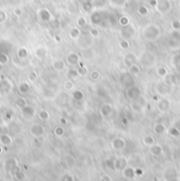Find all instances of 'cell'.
<instances>
[{
	"instance_id": "obj_5",
	"label": "cell",
	"mask_w": 180,
	"mask_h": 181,
	"mask_svg": "<svg viewBox=\"0 0 180 181\" xmlns=\"http://www.w3.org/2000/svg\"><path fill=\"white\" fill-rule=\"evenodd\" d=\"M53 67H54L55 70H57V71H61V70L64 69V62L62 60L54 61V63H53Z\"/></svg>"
},
{
	"instance_id": "obj_8",
	"label": "cell",
	"mask_w": 180,
	"mask_h": 181,
	"mask_svg": "<svg viewBox=\"0 0 180 181\" xmlns=\"http://www.w3.org/2000/svg\"><path fill=\"white\" fill-rule=\"evenodd\" d=\"M68 62L71 63V64H76L77 62H78V56H77L76 54H72V55H70L68 56Z\"/></svg>"
},
{
	"instance_id": "obj_1",
	"label": "cell",
	"mask_w": 180,
	"mask_h": 181,
	"mask_svg": "<svg viewBox=\"0 0 180 181\" xmlns=\"http://www.w3.org/2000/svg\"><path fill=\"white\" fill-rule=\"evenodd\" d=\"M172 8V3H171L170 0H160L158 1V5L156 8V10L158 11L159 13H166L171 10Z\"/></svg>"
},
{
	"instance_id": "obj_11",
	"label": "cell",
	"mask_w": 180,
	"mask_h": 181,
	"mask_svg": "<svg viewBox=\"0 0 180 181\" xmlns=\"http://www.w3.org/2000/svg\"><path fill=\"white\" fill-rule=\"evenodd\" d=\"M171 27L174 31H178L180 30V20H173L171 23Z\"/></svg>"
},
{
	"instance_id": "obj_13",
	"label": "cell",
	"mask_w": 180,
	"mask_h": 181,
	"mask_svg": "<svg viewBox=\"0 0 180 181\" xmlns=\"http://www.w3.org/2000/svg\"><path fill=\"white\" fill-rule=\"evenodd\" d=\"M79 34H80V31H79L78 29H73L72 31H71V37L75 39V38L78 37Z\"/></svg>"
},
{
	"instance_id": "obj_20",
	"label": "cell",
	"mask_w": 180,
	"mask_h": 181,
	"mask_svg": "<svg viewBox=\"0 0 180 181\" xmlns=\"http://www.w3.org/2000/svg\"><path fill=\"white\" fill-rule=\"evenodd\" d=\"M39 116H40V118L43 119V120H46V119H48V118H49V114H48V113H46V112H44V111H42V112H40Z\"/></svg>"
},
{
	"instance_id": "obj_22",
	"label": "cell",
	"mask_w": 180,
	"mask_h": 181,
	"mask_svg": "<svg viewBox=\"0 0 180 181\" xmlns=\"http://www.w3.org/2000/svg\"><path fill=\"white\" fill-rule=\"evenodd\" d=\"M74 97H76L77 99H79V100H80L81 98L83 97V94L81 93L80 91H76V92H75V93H74Z\"/></svg>"
},
{
	"instance_id": "obj_16",
	"label": "cell",
	"mask_w": 180,
	"mask_h": 181,
	"mask_svg": "<svg viewBox=\"0 0 180 181\" xmlns=\"http://www.w3.org/2000/svg\"><path fill=\"white\" fill-rule=\"evenodd\" d=\"M144 143L147 144V145H151V144L154 143V139L151 137V136H147V137L144 138Z\"/></svg>"
},
{
	"instance_id": "obj_3",
	"label": "cell",
	"mask_w": 180,
	"mask_h": 181,
	"mask_svg": "<svg viewBox=\"0 0 180 181\" xmlns=\"http://www.w3.org/2000/svg\"><path fill=\"white\" fill-rule=\"evenodd\" d=\"M118 23L121 27H128L130 24V18L128 16H121L120 18L118 19Z\"/></svg>"
},
{
	"instance_id": "obj_24",
	"label": "cell",
	"mask_w": 180,
	"mask_h": 181,
	"mask_svg": "<svg viewBox=\"0 0 180 181\" xmlns=\"http://www.w3.org/2000/svg\"><path fill=\"white\" fill-rule=\"evenodd\" d=\"M55 133H56L57 136H61L62 134H63V129H62V127H57Z\"/></svg>"
},
{
	"instance_id": "obj_7",
	"label": "cell",
	"mask_w": 180,
	"mask_h": 181,
	"mask_svg": "<svg viewBox=\"0 0 180 181\" xmlns=\"http://www.w3.org/2000/svg\"><path fill=\"white\" fill-rule=\"evenodd\" d=\"M139 72H140V69H139L138 65H135V64L131 65V67H130V74L131 75H138Z\"/></svg>"
},
{
	"instance_id": "obj_17",
	"label": "cell",
	"mask_w": 180,
	"mask_h": 181,
	"mask_svg": "<svg viewBox=\"0 0 180 181\" xmlns=\"http://www.w3.org/2000/svg\"><path fill=\"white\" fill-rule=\"evenodd\" d=\"M79 73L76 70H70V72H68V76H70V77H77Z\"/></svg>"
},
{
	"instance_id": "obj_25",
	"label": "cell",
	"mask_w": 180,
	"mask_h": 181,
	"mask_svg": "<svg viewBox=\"0 0 180 181\" xmlns=\"http://www.w3.org/2000/svg\"><path fill=\"white\" fill-rule=\"evenodd\" d=\"M78 73L80 74V75H84L85 73H87V69H84V67H80V70H79V71H78Z\"/></svg>"
},
{
	"instance_id": "obj_12",
	"label": "cell",
	"mask_w": 180,
	"mask_h": 181,
	"mask_svg": "<svg viewBox=\"0 0 180 181\" xmlns=\"http://www.w3.org/2000/svg\"><path fill=\"white\" fill-rule=\"evenodd\" d=\"M151 152L153 153V154H155V155H159L160 153H161V148H160V146H158V145L153 146V148H151Z\"/></svg>"
},
{
	"instance_id": "obj_19",
	"label": "cell",
	"mask_w": 180,
	"mask_h": 181,
	"mask_svg": "<svg viewBox=\"0 0 180 181\" xmlns=\"http://www.w3.org/2000/svg\"><path fill=\"white\" fill-rule=\"evenodd\" d=\"M149 5L152 6V8H157L158 0H149Z\"/></svg>"
},
{
	"instance_id": "obj_10",
	"label": "cell",
	"mask_w": 180,
	"mask_h": 181,
	"mask_svg": "<svg viewBox=\"0 0 180 181\" xmlns=\"http://www.w3.org/2000/svg\"><path fill=\"white\" fill-rule=\"evenodd\" d=\"M157 74L160 76V77H164V76L168 74V71H166V67H158V70H157Z\"/></svg>"
},
{
	"instance_id": "obj_15",
	"label": "cell",
	"mask_w": 180,
	"mask_h": 181,
	"mask_svg": "<svg viewBox=\"0 0 180 181\" xmlns=\"http://www.w3.org/2000/svg\"><path fill=\"white\" fill-rule=\"evenodd\" d=\"M120 46H121V48H123V50H126V48H130V43H128L126 40H122V41L120 42Z\"/></svg>"
},
{
	"instance_id": "obj_6",
	"label": "cell",
	"mask_w": 180,
	"mask_h": 181,
	"mask_svg": "<svg viewBox=\"0 0 180 181\" xmlns=\"http://www.w3.org/2000/svg\"><path fill=\"white\" fill-rule=\"evenodd\" d=\"M169 105H170V102L168 101V99H160L159 100V103H158V106H159V108L162 111V108L163 106H166V108L168 110L169 108Z\"/></svg>"
},
{
	"instance_id": "obj_23",
	"label": "cell",
	"mask_w": 180,
	"mask_h": 181,
	"mask_svg": "<svg viewBox=\"0 0 180 181\" xmlns=\"http://www.w3.org/2000/svg\"><path fill=\"white\" fill-rule=\"evenodd\" d=\"M90 33H91V35L94 36V37H97V36L99 35V32H98L97 29H92L91 31H90Z\"/></svg>"
},
{
	"instance_id": "obj_4",
	"label": "cell",
	"mask_w": 180,
	"mask_h": 181,
	"mask_svg": "<svg viewBox=\"0 0 180 181\" xmlns=\"http://www.w3.org/2000/svg\"><path fill=\"white\" fill-rule=\"evenodd\" d=\"M137 13L142 17L147 16V15L149 14V8H147L145 5H140L138 8H137Z\"/></svg>"
},
{
	"instance_id": "obj_26",
	"label": "cell",
	"mask_w": 180,
	"mask_h": 181,
	"mask_svg": "<svg viewBox=\"0 0 180 181\" xmlns=\"http://www.w3.org/2000/svg\"><path fill=\"white\" fill-rule=\"evenodd\" d=\"M153 99H154V100H157V99H158V97H157V96H154Z\"/></svg>"
},
{
	"instance_id": "obj_18",
	"label": "cell",
	"mask_w": 180,
	"mask_h": 181,
	"mask_svg": "<svg viewBox=\"0 0 180 181\" xmlns=\"http://www.w3.org/2000/svg\"><path fill=\"white\" fill-rule=\"evenodd\" d=\"M77 23H78L79 27H84L87 21H85V19L83 18V17H80V18L78 19V21H77Z\"/></svg>"
},
{
	"instance_id": "obj_2",
	"label": "cell",
	"mask_w": 180,
	"mask_h": 181,
	"mask_svg": "<svg viewBox=\"0 0 180 181\" xmlns=\"http://www.w3.org/2000/svg\"><path fill=\"white\" fill-rule=\"evenodd\" d=\"M101 21H102V16L99 12H95L92 15V22H93L94 24H99Z\"/></svg>"
},
{
	"instance_id": "obj_21",
	"label": "cell",
	"mask_w": 180,
	"mask_h": 181,
	"mask_svg": "<svg viewBox=\"0 0 180 181\" xmlns=\"http://www.w3.org/2000/svg\"><path fill=\"white\" fill-rule=\"evenodd\" d=\"M64 88H65V90H71V89H73V82L66 81L65 83H64Z\"/></svg>"
},
{
	"instance_id": "obj_9",
	"label": "cell",
	"mask_w": 180,
	"mask_h": 181,
	"mask_svg": "<svg viewBox=\"0 0 180 181\" xmlns=\"http://www.w3.org/2000/svg\"><path fill=\"white\" fill-rule=\"evenodd\" d=\"M154 131L157 134H162L164 132V125L163 124H156L155 127H154Z\"/></svg>"
},
{
	"instance_id": "obj_14",
	"label": "cell",
	"mask_w": 180,
	"mask_h": 181,
	"mask_svg": "<svg viewBox=\"0 0 180 181\" xmlns=\"http://www.w3.org/2000/svg\"><path fill=\"white\" fill-rule=\"evenodd\" d=\"M99 77H100V73L98 71H94V72H92V74H91V78L93 80H98L99 79Z\"/></svg>"
}]
</instances>
